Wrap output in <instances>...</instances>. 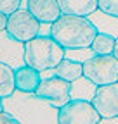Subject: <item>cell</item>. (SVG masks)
Returning <instances> with one entry per match:
<instances>
[{"instance_id":"cell-1","label":"cell","mask_w":118,"mask_h":124,"mask_svg":"<svg viewBox=\"0 0 118 124\" xmlns=\"http://www.w3.org/2000/svg\"><path fill=\"white\" fill-rule=\"evenodd\" d=\"M97 33L96 24L87 16L61 14L59 19L50 24V36L66 50L88 48Z\"/></svg>"},{"instance_id":"cell-2","label":"cell","mask_w":118,"mask_h":124,"mask_svg":"<svg viewBox=\"0 0 118 124\" xmlns=\"http://www.w3.org/2000/svg\"><path fill=\"white\" fill-rule=\"evenodd\" d=\"M4 108L9 110L19 122H57L59 108L49 102L38 98L35 93H24L16 90L4 98Z\"/></svg>"},{"instance_id":"cell-3","label":"cell","mask_w":118,"mask_h":124,"mask_svg":"<svg viewBox=\"0 0 118 124\" xmlns=\"http://www.w3.org/2000/svg\"><path fill=\"white\" fill-rule=\"evenodd\" d=\"M66 57V48L50 35H38L24 43V64L37 71H50Z\"/></svg>"},{"instance_id":"cell-4","label":"cell","mask_w":118,"mask_h":124,"mask_svg":"<svg viewBox=\"0 0 118 124\" xmlns=\"http://www.w3.org/2000/svg\"><path fill=\"white\" fill-rule=\"evenodd\" d=\"M83 76L94 85H111L118 81V59L113 54L92 55L83 60Z\"/></svg>"},{"instance_id":"cell-5","label":"cell","mask_w":118,"mask_h":124,"mask_svg":"<svg viewBox=\"0 0 118 124\" xmlns=\"http://www.w3.org/2000/svg\"><path fill=\"white\" fill-rule=\"evenodd\" d=\"M101 119L92 100L71 98L57 110V124H99Z\"/></svg>"},{"instance_id":"cell-6","label":"cell","mask_w":118,"mask_h":124,"mask_svg":"<svg viewBox=\"0 0 118 124\" xmlns=\"http://www.w3.org/2000/svg\"><path fill=\"white\" fill-rule=\"evenodd\" d=\"M42 23L28 10V7H19L7 16V35L21 43H26L40 35Z\"/></svg>"},{"instance_id":"cell-7","label":"cell","mask_w":118,"mask_h":124,"mask_svg":"<svg viewBox=\"0 0 118 124\" xmlns=\"http://www.w3.org/2000/svg\"><path fill=\"white\" fill-rule=\"evenodd\" d=\"M35 95L59 108L66 102L71 100V81H66L63 78L52 74L50 78L42 79V83L38 85V88L35 91Z\"/></svg>"},{"instance_id":"cell-8","label":"cell","mask_w":118,"mask_h":124,"mask_svg":"<svg viewBox=\"0 0 118 124\" xmlns=\"http://www.w3.org/2000/svg\"><path fill=\"white\" fill-rule=\"evenodd\" d=\"M92 103L102 119L116 117L118 116V81L111 85L97 86Z\"/></svg>"},{"instance_id":"cell-9","label":"cell","mask_w":118,"mask_h":124,"mask_svg":"<svg viewBox=\"0 0 118 124\" xmlns=\"http://www.w3.org/2000/svg\"><path fill=\"white\" fill-rule=\"evenodd\" d=\"M0 60L14 69L24 64V43L10 38L7 31H0Z\"/></svg>"},{"instance_id":"cell-10","label":"cell","mask_w":118,"mask_h":124,"mask_svg":"<svg viewBox=\"0 0 118 124\" xmlns=\"http://www.w3.org/2000/svg\"><path fill=\"white\" fill-rule=\"evenodd\" d=\"M26 7L42 24H52L63 14L57 0H26Z\"/></svg>"},{"instance_id":"cell-11","label":"cell","mask_w":118,"mask_h":124,"mask_svg":"<svg viewBox=\"0 0 118 124\" xmlns=\"http://www.w3.org/2000/svg\"><path fill=\"white\" fill-rule=\"evenodd\" d=\"M14 81H16V90L24 93H35L38 85L42 83V72L28 64H23L14 69Z\"/></svg>"},{"instance_id":"cell-12","label":"cell","mask_w":118,"mask_h":124,"mask_svg":"<svg viewBox=\"0 0 118 124\" xmlns=\"http://www.w3.org/2000/svg\"><path fill=\"white\" fill-rule=\"evenodd\" d=\"M63 14L90 16L97 10V0H57Z\"/></svg>"},{"instance_id":"cell-13","label":"cell","mask_w":118,"mask_h":124,"mask_svg":"<svg viewBox=\"0 0 118 124\" xmlns=\"http://www.w3.org/2000/svg\"><path fill=\"white\" fill-rule=\"evenodd\" d=\"M54 74L59 76V78H63V79H66V81H75L80 76H83V62L69 59V57H64L54 67Z\"/></svg>"},{"instance_id":"cell-14","label":"cell","mask_w":118,"mask_h":124,"mask_svg":"<svg viewBox=\"0 0 118 124\" xmlns=\"http://www.w3.org/2000/svg\"><path fill=\"white\" fill-rule=\"evenodd\" d=\"M90 17V21L96 24L97 31H102V33H109L113 36L118 38V17H115V16H109L106 12L102 10H96L94 14L88 16Z\"/></svg>"},{"instance_id":"cell-15","label":"cell","mask_w":118,"mask_h":124,"mask_svg":"<svg viewBox=\"0 0 118 124\" xmlns=\"http://www.w3.org/2000/svg\"><path fill=\"white\" fill-rule=\"evenodd\" d=\"M96 90H97V85H94L85 76H80L78 79L71 81V98L92 100L94 95H96Z\"/></svg>"},{"instance_id":"cell-16","label":"cell","mask_w":118,"mask_h":124,"mask_svg":"<svg viewBox=\"0 0 118 124\" xmlns=\"http://www.w3.org/2000/svg\"><path fill=\"white\" fill-rule=\"evenodd\" d=\"M16 91V81H14V67L0 60V97L5 98Z\"/></svg>"},{"instance_id":"cell-17","label":"cell","mask_w":118,"mask_h":124,"mask_svg":"<svg viewBox=\"0 0 118 124\" xmlns=\"http://www.w3.org/2000/svg\"><path fill=\"white\" fill-rule=\"evenodd\" d=\"M115 43H116V36L99 31L90 45V50L94 52V55H108V54H113Z\"/></svg>"},{"instance_id":"cell-18","label":"cell","mask_w":118,"mask_h":124,"mask_svg":"<svg viewBox=\"0 0 118 124\" xmlns=\"http://www.w3.org/2000/svg\"><path fill=\"white\" fill-rule=\"evenodd\" d=\"M97 9L118 17V0H97Z\"/></svg>"},{"instance_id":"cell-19","label":"cell","mask_w":118,"mask_h":124,"mask_svg":"<svg viewBox=\"0 0 118 124\" xmlns=\"http://www.w3.org/2000/svg\"><path fill=\"white\" fill-rule=\"evenodd\" d=\"M21 7V0H0V12L4 14H12Z\"/></svg>"},{"instance_id":"cell-20","label":"cell","mask_w":118,"mask_h":124,"mask_svg":"<svg viewBox=\"0 0 118 124\" xmlns=\"http://www.w3.org/2000/svg\"><path fill=\"white\" fill-rule=\"evenodd\" d=\"M0 124H19V121H18V117H14L9 110H4L0 112Z\"/></svg>"},{"instance_id":"cell-21","label":"cell","mask_w":118,"mask_h":124,"mask_svg":"<svg viewBox=\"0 0 118 124\" xmlns=\"http://www.w3.org/2000/svg\"><path fill=\"white\" fill-rule=\"evenodd\" d=\"M7 28V14L0 12V31H5Z\"/></svg>"},{"instance_id":"cell-22","label":"cell","mask_w":118,"mask_h":124,"mask_svg":"<svg viewBox=\"0 0 118 124\" xmlns=\"http://www.w3.org/2000/svg\"><path fill=\"white\" fill-rule=\"evenodd\" d=\"M101 122H106V124H115V122H118V116H116V117H109V119H101Z\"/></svg>"},{"instance_id":"cell-23","label":"cell","mask_w":118,"mask_h":124,"mask_svg":"<svg viewBox=\"0 0 118 124\" xmlns=\"http://www.w3.org/2000/svg\"><path fill=\"white\" fill-rule=\"evenodd\" d=\"M113 55L118 59V38H116V43H115V48H113Z\"/></svg>"},{"instance_id":"cell-24","label":"cell","mask_w":118,"mask_h":124,"mask_svg":"<svg viewBox=\"0 0 118 124\" xmlns=\"http://www.w3.org/2000/svg\"><path fill=\"white\" fill-rule=\"evenodd\" d=\"M2 110H4V98L0 97V112H2Z\"/></svg>"}]
</instances>
